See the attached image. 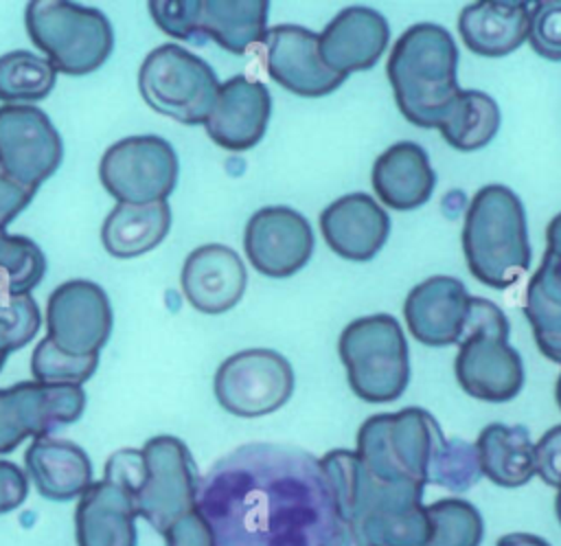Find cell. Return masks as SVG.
<instances>
[{"label":"cell","instance_id":"obj_45","mask_svg":"<svg viewBox=\"0 0 561 546\" xmlns=\"http://www.w3.org/2000/svg\"><path fill=\"white\" fill-rule=\"evenodd\" d=\"M333 546H370V544L362 537V533L353 524L342 520L340 533H337V539H335Z\"/></svg>","mask_w":561,"mask_h":546},{"label":"cell","instance_id":"obj_38","mask_svg":"<svg viewBox=\"0 0 561 546\" xmlns=\"http://www.w3.org/2000/svg\"><path fill=\"white\" fill-rule=\"evenodd\" d=\"M528 42L543 59L561 61V0L530 4Z\"/></svg>","mask_w":561,"mask_h":546},{"label":"cell","instance_id":"obj_48","mask_svg":"<svg viewBox=\"0 0 561 546\" xmlns=\"http://www.w3.org/2000/svg\"><path fill=\"white\" fill-rule=\"evenodd\" d=\"M550 360H552V362H559V364H561V346H559V349H557V351H554V353L550 355Z\"/></svg>","mask_w":561,"mask_h":546},{"label":"cell","instance_id":"obj_27","mask_svg":"<svg viewBox=\"0 0 561 546\" xmlns=\"http://www.w3.org/2000/svg\"><path fill=\"white\" fill-rule=\"evenodd\" d=\"M482 476L504 489H517L535 476V443L526 425L489 423L476 441Z\"/></svg>","mask_w":561,"mask_h":546},{"label":"cell","instance_id":"obj_42","mask_svg":"<svg viewBox=\"0 0 561 546\" xmlns=\"http://www.w3.org/2000/svg\"><path fill=\"white\" fill-rule=\"evenodd\" d=\"M28 493L26 474L11 460H0V515L18 509Z\"/></svg>","mask_w":561,"mask_h":546},{"label":"cell","instance_id":"obj_21","mask_svg":"<svg viewBox=\"0 0 561 546\" xmlns=\"http://www.w3.org/2000/svg\"><path fill=\"white\" fill-rule=\"evenodd\" d=\"M248 274L241 257L221 243L195 248L182 268V292L193 309L202 314H224L232 309L245 292Z\"/></svg>","mask_w":561,"mask_h":546},{"label":"cell","instance_id":"obj_39","mask_svg":"<svg viewBox=\"0 0 561 546\" xmlns=\"http://www.w3.org/2000/svg\"><path fill=\"white\" fill-rule=\"evenodd\" d=\"M535 474L554 489H561V423L550 428L535 445Z\"/></svg>","mask_w":561,"mask_h":546},{"label":"cell","instance_id":"obj_19","mask_svg":"<svg viewBox=\"0 0 561 546\" xmlns=\"http://www.w3.org/2000/svg\"><path fill=\"white\" fill-rule=\"evenodd\" d=\"M469 292L454 276H430L405 298L403 316L414 340L427 346L458 344L469 314Z\"/></svg>","mask_w":561,"mask_h":546},{"label":"cell","instance_id":"obj_4","mask_svg":"<svg viewBox=\"0 0 561 546\" xmlns=\"http://www.w3.org/2000/svg\"><path fill=\"white\" fill-rule=\"evenodd\" d=\"M454 371L460 388L473 399L504 403L519 395L524 364L508 344V320L495 303L471 296Z\"/></svg>","mask_w":561,"mask_h":546},{"label":"cell","instance_id":"obj_13","mask_svg":"<svg viewBox=\"0 0 561 546\" xmlns=\"http://www.w3.org/2000/svg\"><path fill=\"white\" fill-rule=\"evenodd\" d=\"M83 408L81 386L18 382L0 388V454L13 452L26 436H48L75 423Z\"/></svg>","mask_w":561,"mask_h":546},{"label":"cell","instance_id":"obj_26","mask_svg":"<svg viewBox=\"0 0 561 546\" xmlns=\"http://www.w3.org/2000/svg\"><path fill=\"white\" fill-rule=\"evenodd\" d=\"M530 4L482 0L465 7L458 31L465 46L482 57H504L528 39Z\"/></svg>","mask_w":561,"mask_h":546},{"label":"cell","instance_id":"obj_7","mask_svg":"<svg viewBox=\"0 0 561 546\" xmlns=\"http://www.w3.org/2000/svg\"><path fill=\"white\" fill-rule=\"evenodd\" d=\"M436 419L423 408H403L368 417L357 432L355 454L386 482H425L432 452L443 441Z\"/></svg>","mask_w":561,"mask_h":546},{"label":"cell","instance_id":"obj_2","mask_svg":"<svg viewBox=\"0 0 561 546\" xmlns=\"http://www.w3.org/2000/svg\"><path fill=\"white\" fill-rule=\"evenodd\" d=\"M458 48L447 29L430 22L410 26L392 46L388 79L397 107L416 127H438L458 96Z\"/></svg>","mask_w":561,"mask_h":546},{"label":"cell","instance_id":"obj_22","mask_svg":"<svg viewBox=\"0 0 561 546\" xmlns=\"http://www.w3.org/2000/svg\"><path fill=\"white\" fill-rule=\"evenodd\" d=\"M327 246L348 261H370L390 235V217L366 193H348L320 213Z\"/></svg>","mask_w":561,"mask_h":546},{"label":"cell","instance_id":"obj_16","mask_svg":"<svg viewBox=\"0 0 561 546\" xmlns=\"http://www.w3.org/2000/svg\"><path fill=\"white\" fill-rule=\"evenodd\" d=\"M243 248L256 272L285 278L300 272L311 259L313 232L298 211L265 206L248 219Z\"/></svg>","mask_w":561,"mask_h":546},{"label":"cell","instance_id":"obj_6","mask_svg":"<svg viewBox=\"0 0 561 546\" xmlns=\"http://www.w3.org/2000/svg\"><path fill=\"white\" fill-rule=\"evenodd\" d=\"M353 393L368 403L394 401L410 384V351L399 322L390 314L357 318L337 340Z\"/></svg>","mask_w":561,"mask_h":546},{"label":"cell","instance_id":"obj_9","mask_svg":"<svg viewBox=\"0 0 561 546\" xmlns=\"http://www.w3.org/2000/svg\"><path fill=\"white\" fill-rule=\"evenodd\" d=\"M265 0H153L149 13L167 35L193 44L217 42L221 48L243 55L267 31Z\"/></svg>","mask_w":561,"mask_h":546},{"label":"cell","instance_id":"obj_49","mask_svg":"<svg viewBox=\"0 0 561 546\" xmlns=\"http://www.w3.org/2000/svg\"><path fill=\"white\" fill-rule=\"evenodd\" d=\"M4 360H7V355H0V368H2V364H4Z\"/></svg>","mask_w":561,"mask_h":546},{"label":"cell","instance_id":"obj_40","mask_svg":"<svg viewBox=\"0 0 561 546\" xmlns=\"http://www.w3.org/2000/svg\"><path fill=\"white\" fill-rule=\"evenodd\" d=\"M164 544L167 546H217L210 526L197 513V509H193L191 513H186L164 531Z\"/></svg>","mask_w":561,"mask_h":546},{"label":"cell","instance_id":"obj_28","mask_svg":"<svg viewBox=\"0 0 561 546\" xmlns=\"http://www.w3.org/2000/svg\"><path fill=\"white\" fill-rule=\"evenodd\" d=\"M171 228V208L156 204H116L101 226V243L116 259H134L153 250Z\"/></svg>","mask_w":561,"mask_h":546},{"label":"cell","instance_id":"obj_36","mask_svg":"<svg viewBox=\"0 0 561 546\" xmlns=\"http://www.w3.org/2000/svg\"><path fill=\"white\" fill-rule=\"evenodd\" d=\"M99 355H70L57 349L48 338L39 340L31 357V373L35 382L42 384H64V386H81L96 371Z\"/></svg>","mask_w":561,"mask_h":546},{"label":"cell","instance_id":"obj_44","mask_svg":"<svg viewBox=\"0 0 561 546\" xmlns=\"http://www.w3.org/2000/svg\"><path fill=\"white\" fill-rule=\"evenodd\" d=\"M546 252H550L552 257H557L561 261V213L557 217H552V221L546 228Z\"/></svg>","mask_w":561,"mask_h":546},{"label":"cell","instance_id":"obj_29","mask_svg":"<svg viewBox=\"0 0 561 546\" xmlns=\"http://www.w3.org/2000/svg\"><path fill=\"white\" fill-rule=\"evenodd\" d=\"M500 123V107L489 94L480 90H460L436 129L454 149L478 151L493 140Z\"/></svg>","mask_w":561,"mask_h":546},{"label":"cell","instance_id":"obj_3","mask_svg":"<svg viewBox=\"0 0 561 546\" xmlns=\"http://www.w3.org/2000/svg\"><path fill=\"white\" fill-rule=\"evenodd\" d=\"M462 252L471 274L495 289L511 287L530 268L522 200L504 184L482 186L465 215Z\"/></svg>","mask_w":561,"mask_h":546},{"label":"cell","instance_id":"obj_46","mask_svg":"<svg viewBox=\"0 0 561 546\" xmlns=\"http://www.w3.org/2000/svg\"><path fill=\"white\" fill-rule=\"evenodd\" d=\"M554 511H557V517H559V522H561V489H559L557 500H554Z\"/></svg>","mask_w":561,"mask_h":546},{"label":"cell","instance_id":"obj_47","mask_svg":"<svg viewBox=\"0 0 561 546\" xmlns=\"http://www.w3.org/2000/svg\"><path fill=\"white\" fill-rule=\"evenodd\" d=\"M554 397H557V403H559V408H561V375H559L557 386H554Z\"/></svg>","mask_w":561,"mask_h":546},{"label":"cell","instance_id":"obj_30","mask_svg":"<svg viewBox=\"0 0 561 546\" xmlns=\"http://www.w3.org/2000/svg\"><path fill=\"white\" fill-rule=\"evenodd\" d=\"M524 314L539 351L550 357L561 346V261L550 252L528 281Z\"/></svg>","mask_w":561,"mask_h":546},{"label":"cell","instance_id":"obj_37","mask_svg":"<svg viewBox=\"0 0 561 546\" xmlns=\"http://www.w3.org/2000/svg\"><path fill=\"white\" fill-rule=\"evenodd\" d=\"M39 307L28 292L0 287V355L28 344L39 331Z\"/></svg>","mask_w":561,"mask_h":546},{"label":"cell","instance_id":"obj_34","mask_svg":"<svg viewBox=\"0 0 561 546\" xmlns=\"http://www.w3.org/2000/svg\"><path fill=\"white\" fill-rule=\"evenodd\" d=\"M482 476L476 443L462 439H443L427 463L425 482L445 487L454 493L471 489Z\"/></svg>","mask_w":561,"mask_h":546},{"label":"cell","instance_id":"obj_35","mask_svg":"<svg viewBox=\"0 0 561 546\" xmlns=\"http://www.w3.org/2000/svg\"><path fill=\"white\" fill-rule=\"evenodd\" d=\"M0 272L9 292H28L46 272V257L39 246L24 235L0 232Z\"/></svg>","mask_w":561,"mask_h":546},{"label":"cell","instance_id":"obj_8","mask_svg":"<svg viewBox=\"0 0 561 546\" xmlns=\"http://www.w3.org/2000/svg\"><path fill=\"white\" fill-rule=\"evenodd\" d=\"M138 90L149 107L184 125H204L219 92L215 70L178 44L153 48L138 70Z\"/></svg>","mask_w":561,"mask_h":546},{"label":"cell","instance_id":"obj_15","mask_svg":"<svg viewBox=\"0 0 561 546\" xmlns=\"http://www.w3.org/2000/svg\"><path fill=\"white\" fill-rule=\"evenodd\" d=\"M46 327V338L64 353L99 355L112 333L110 298L92 281H66L48 296Z\"/></svg>","mask_w":561,"mask_h":546},{"label":"cell","instance_id":"obj_31","mask_svg":"<svg viewBox=\"0 0 561 546\" xmlns=\"http://www.w3.org/2000/svg\"><path fill=\"white\" fill-rule=\"evenodd\" d=\"M55 81L57 70L46 57L31 50H11L0 57V101L9 105L46 99Z\"/></svg>","mask_w":561,"mask_h":546},{"label":"cell","instance_id":"obj_41","mask_svg":"<svg viewBox=\"0 0 561 546\" xmlns=\"http://www.w3.org/2000/svg\"><path fill=\"white\" fill-rule=\"evenodd\" d=\"M33 195V189L20 184L0 167V232L26 208Z\"/></svg>","mask_w":561,"mask_h":546},{"label":"cell","instance_id":"obj_23","mask_svg":"<svg viewBox=\"0 0 561 546\" xmlns=\"http://www.w3.org/2000/svg\"><path fill=\"white\" fill-rule=\"evenodd\" d=\"M136 517L131 496L101 478L79 498L75 511L77 546H136Z\"/></svg>","mask_w":561,"mask_h":546},{"label":"cell","instance_id":"obj_14","mask_svg":"<svg viewBox=\"0 0 561 546\" xmlns=\"http://www.w3.org/2000/svg\"><path fill=\"white\" fill-rule=\"evenodd\" d=\"M64 156L55 125L35 105L0 107V167L20 184L37 191Z\"/></svg>","mask_w":561,"mask_h":546},{"label":"cell","instance_id":"obj_12","mask_svg":"<svg viewBox=\"0 0 561 546\" xmlns=\"http://www.w3.org/2000/svg\"><path fill=\"white\" fill-rule=\"evenodd\" d=\"M213 388L226 412L243 419L265 417L289 401L294 371L272 349H245L219 364Z\"/></svg>","mask_w":561,"mask_h":546},{"label":"cell","instance_id":"obj_5","mask_svg":"<svg viewBox=\"0 0 561 546\" xmlns=\"http://www.w3.org/2000/svg\"><path fill=\"white\" fill-rule=\"evenodd\" d=\"M24 24L31 42L57 72L81 77L105 64L114 48V31L103 11L61 0L26 4Z\"/></svg>","mask_w":561,"mask_h":546},{"label":"cell","instance_id":"obj_25","mask_svg":"<svg viewBox=\"0 0 561 546\" xmlns=\"http://www.w3.org/2000/svg\"><path fill=\"white\" fill-rule=\"evenodd\" d=\"M373 189L394 211L423 206L434 191L436 175L427 151L410 140L388 147L373 164Z\"/></svg>","mask_w":561,"mask_h":546},{"label":"cell","instance_id":"obj_1","mask_svg":"<svg viewBox=\"0 0 561 546\" xmlns=\"http://www.w3.org/2000/svg\"><path fill=\"white\" fill-rule=\"evenodd\" d=\"M195 509L217 546H333L342 524L320 458L280 443L221 456L199 478Z\"/></svg>","mask_w":561,"mask_h":546},{"label":"cell","instance_id":"obj_11","mask_svg":"<svg viewBox=\"0 0 561 546\" xmlns=\"http://www.w3.org/2000/svg\"><path fill=\"white\" fill-rule=\"evenodd\" d=\"M178 156L156 134L127 136L114 143L99 162V180L118 204L167 202L178 184Z\"/></svg>","mask_w":561,"mask_h":546},{"label":"cell","instance_id":"obj_17","mask_svg":"<svg viewBox=\"0 0 561 546\" xmlns=\"http://www.w3.org/2000/svg\"><path fill=\"white\" fill-rule=\"evenodd\" d=\"M261 44L265 50L267 75L298 96L318 99L335 92L346 81V77L324 66L318 48V33L305 26H272L265 31Z\"/></svg>","mask_w":561,"mask_h":546},{"label":"cell","instance_id":"obj_24","mask_svg":"<svg viewBox=\"0 0 561 546\" xmlns=\"http://www.w3.org/2000/svg\"><path fill=\"white\" fill-rule=\"evenodd\" d=\"M24 465L37 493L53 502L81 498L92 485V463L88 454L66 439H35L24 454Z\"/></svg>","mask_w":561,"mask_h":546},{"label":"cell","instance_id":"obj_33","mask_svg":"<svg viewBox=\"0 0 561 546\" xmlns=\"http://www.w3.org/2000/svg\"><path fill=\"white\" fill-rule=\"evenodd\" d=\"M425 513L430 522L425 546H480L484 522L471 502L445 498L425 507Z\"/></svg>","mask_w":561,"mask_h":546},{"label":"cell","instance_id":"obj_20","mask_svg":"<svg viewBox=\"0 0 561 546\" xmlns=\"http://www.w3.org/2000/svg\"><path fill=\"white\" fill-rule=\"evenodd\" d=\"M388 39L390 29L379 11L348 7L318 33V48L329 70L348 77L373 68L383 55Z\"/></svg>","mask_w":561,"mask_h":546},{"label":"cell","instance_id":"obj_18","mask_svg":"<svg viewBox=\"0 0 561 546\" xmlns=\"http://www.w3.org/2000/svg\"><path fill=\"white\" fill-rule=\"evenodd\" d=\"M272 116V99L265 83L243 75L219 83L217 99L208 118L206 134L228 151H248L265 134Z\"/></svg>","mask_w":561,"mask_h":546},{"label":"cell","instance_id":"obj_43","mask_svg":"<svg viewBox=\"0 0 561 546\" xmlns=\"http://www.w3.org/2000/svg\"><path fill=\"white\" fill-rule=\"evenodd\" d=\"M497 546H550L543 537L533 533H508L497 539Z\"/></svg>","mask_w":561,"mask_h":546},{"label":"cell","instance_id":"obj_32","mask_svg":"<svg viewBox=\"0 0 561 546\" xmlns=\"http://www.w3.org/2000/svg\"><path fill=\"white\" fill-rule=\"evenodd\" d=\"M353 526L370 546H425L430 537V522L423 504L375 511Z\"/></svg>","mask_w":561,"mask_h":546},{"label":"cell","instance_id":"obj_10","mask_svg":"<svg viewBox=\"0 0 561 546\" xmlns=\"http://www.w3.org/2000/svg\"><path fill=\"white\" fill-rule=\"evenodd\" d=\"M142 480L134 493L136 515L162 533L195 509L197 467L188 447L171 436H151L142 450Z\"/></svg>","mask_w":561,"mask_h":546}]
</instances>
